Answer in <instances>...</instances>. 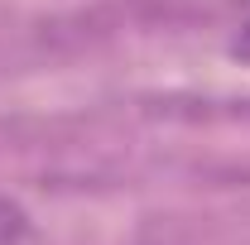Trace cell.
<instances>
[{"instance_id": "cell-1", "label": "cell", "mask_w": 250, "mask_h": 245, "mask_svg": "<svg viewBox=\"0 0 250 245\" xmlns=\"http://www.w3.org/2000/svg\"><path fill=\"white\" fill-rule=\"evenodd\" d=\"M236 53H241V58H250V15H246V24H241V39H236Z\"/></svg>"}]
</instances>
